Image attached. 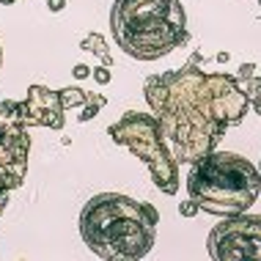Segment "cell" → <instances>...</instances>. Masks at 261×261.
I'll use <instances>...</instances> for the list:
<instances>
[{
    "label": "cell",
    "mask_w": 261,
    "mask_h": 261,
    "mask_svg": "<svg viewBox=\"0 0 261 261\" xmlns=\"http://www.w3.org/2000/svg\"><path fill=\"white\" fill-rule=\"evenodd\" d=\"M108 135L113 143L126 146L135 157L146 162L151 173V181L165 195H176L179 190V162L173 160L171 149L165 146L157 118L149 113H124L116 124L108 126Z\"/></svg>",
    "instance_id": "5b68a950"
},
{
    "label": "cell",
    "mask_w": 261,
    "mask_h": 261,
    "mask_svg": "<svg viewBox=\"0 0 261 261\" xmlns=\"http://www.w3.org/2000/svg\"><path fill=\"white\" fill-rule=\"evenodd\" d=\"M201 63L203 55L195 53L181 69L154 74L143 86L162 140L179 165L212 154L225 132L248 116V96L237 77L201 72Z\"/></svg>",
    "instance_id": "6da1fadb"
},
{
    "label": "cell",
    "mask_w": 261,
    "mask_h": 261,
    "mask_svg": "<svg viewBox=\"0 0 261 261\" xmlns=\"http://www.w3.org/2000/svg\"><path fill=\"white\" fill-rule=\"evenodd\" d=\"M25 118L28 126H50L63 129V102L61 94L47 86H31L25 99Z\"/></svg>",
    "instance_id": "ba28073f"
},
{
    "label": "cell",
    "mask_w": 261,
    "mask_h": 261,
    "mask_svg": "<svg viewBox=\"0 0 261 261\" xmlns=\"http://www.w3.org/2000/svg\"><path fill=\"white\" fill-rule=\"evenodd\" d=\"M242 91H245V96H248V105H253L256 113L261 116V74L258 77L253 74L250 80H245L242 83Z\"/></svg>",
    "instance_id": "8fae6325"
},
{
    "label": "cell",
    "mask_w": 261,
    "mask_h": 261,
    "mask_svg": "<svg viewBox=\"0 0 261 261\" xmlns=\"http://www.w3.org/2000/svg\"><path fill=\"white\" fill-rule=\"evenodd\" d=\"M0 3H3V6H11V3H17V0H0Z\"/></svg>",
    "instance_id": "d6986e66"
},
{
    "label": "cell",
    "mask_w": 261,
    "mask_h": 261,
    "mask_svg": "<svg viewBox=\"0 0 261 261\" xmlns=\"http://www.w3.org/2000/svg\"><path fill=\"white\" fill-rule=\"evenodd\" d=\"M179 212H181L185 217H193V215H198V203H195L193 198H190V201H185V203L179 206Z\"/></svg>",
    "instance_id": "9a60e30c"
},
{
    "label": "cell",
    "mask_w": 261,
    "mask_h": 261,
    "mask_svg": "<svg viewBox=\"0 0 261 261\" xmlns=\"http://www.w3.org/2000/svg\"><path fill=\"white\" fill-rule=\"evenodd\" d=\"M258 6H261V0H258Z\"/></svg>",
    "instance_id": "7402d4cb"
},
{
    "label": "cell",
    "mask_w": 261,
    "mask_h": 261,
    "mask_svg": "<svg viewBox=\"0 0 261 261\" xmlns=\"http://www.w3.org/2000/svg\"><path fill=\"white\" fill-rule=\"evenodd\" d=\"M190 198L209 215H242L256 203L261 193L258 168L234 151H212L190 165Z\"/></svg>",
    "instance_id": "277c9868"
},
{
    "label": "cell",
    "mask_w": 261,
    "mask_h": 261,
    "mask_svg": "<svg viewBox=\"0 0 261 261\" xmlns=\"http://www.w3.org/2000/svg\"><path fill=\"white\" fill-rule=\"evenodd\" d=\"M0 66H3V47H0Z\"/></svg>",
    "instance_id": "ffe728a7"
},
{
    "label": "cell",
    "mask_w": 261,
    "mask_h": 261,
    "mask_svg": "<svg viewBox=\"0 0 261 261\" xmlns=\"http://www.w3.org/2000/svg\"><path fill=\"white\" fill-rule=\"evenodd\" d=\"M258 176H261V168H258Z\"/></svg>",
    "instance_id": "44dd1931"
},
{
    "label": "cell",
    "mask_w": 261,
    "mask_h": 261,
    "mask_svg": "<svg viewBox=\"0 0 261 261\" xmlns=\"http://www.w3.org/2000/svg\"><path fill=\"white\" fill-rule=\"evenodd\" d=\"M209 256L215 261H261V215H231L217 223L206 239Z\"/></svg>",
    "instance_id": "8992f818"
},
{
    "label": "cell",
    "mask_w": 261,
    "mask_h": 261,
    "mask_svg": "<svg viewBox=\"0 0 261 261\" xmlns=\"http://www.w3.org/2000/svg\"><path fill=\"white\" fill-rule=\"evenodd\" d=\"M72 74H74V77H77V80H86V77H88V74H91V69H88V66H86V63H77V66H74V69H72Z\"/></svg>",
    "instance_id": "2e32d148"
},
{
    "label": "cell",
    "mask_w": 261,
    "mask_h": 261,
    "mask_svg": "<svg viewBox=\"0 0 261 261\" xmlns=\"http://www.w3.org/2000/svg\"><path fill=\"white\" fill-rule=\"evenodd\" d=\"M91 77H94V80L99 83V86H108V83H110V66H99V69H94V72H91Z\"/></svg>",
    "instance_id": "4fadbf2b"
},
{
    "label": "cell",
    "mask_w": 261,
    "mask_h": 261,
    "mask_svg": "<svg viewBox=\"0 0 261 261\" xmlns=\"http://www.w3.org/2000/svg\"><path fill=\"white\" fill-rule=\"evenodd\" d=\"M28 151L31 135L19 118L0 113V193L22 187L28 173Z\"/></svg>",
    "instance_id": "52a82bcc"
},
{
    "label": "cell",
    "mask_w": 261,
    "mask_h": 261,
    "mask_svg": "<svg viewBox=\"0 0 261 261\" xmlns=\"http://www.w3.org/2000/svg\"><path fill=\"white\" fill-rule=\"evenodd\" d=\"M256 74V66H253V63H242V66H239V72H237V80H250V77Z\"/></svg>",
    "instance_id": "5bb4252c"
},
{
    "label": "cell",
    "mask_w": 261,
    "mask_h": 261,
    "mask_svg": "<svg viewBox=\"0 0 261 261\" xmlns=\"http://www.w3.org/2000/svg\"><path fill=\"white\" fill-rule=\"evenodd\" d=\"M105 102H108V99H105L102 94H88V99H86V105H83V113L77 116V121H80V124L91 121V118H94L96 113L105 108Z\"/></svg>",
    "instance_id": "7c38bea8"
},
{
    "label": "cell",
    "mask_w": 261,
    "mask_h": 261,
    "mask_svg": "<svg viewBox=\"0 0 261 261\" xmlns=\"http://www.w3.org/2000/svg\"><path fill=\"white\" fill-rule=\"evenodd\" d=\"M9 195H11V193H0V215H3L6 206H9Z\"/></svg>",
    "instance_id": "ac0fdd59"
},
{
    "label": "cell",
    "mask_w": 261,
    "mask_h": 261,
    "mask_svg": "<svg viewBox=\"0 0 261 261\" xmlns=\"http://www.w3.org/2000/svg\"><path fill=\"white\" fill-rule=\"evenodd\" d=\"M116 44L135 61H157L185 47L187 17L179 0H116L110 9Z\"/></svg>",
    "instance_id": "3957f363"
},
{
    "label": "cell",
    "mask_w": 261,
    "mask_h": 261,
    "mask_svg": "<svg viewBox=\"0 0 261 261\" xmlns=\"http://www.w3.org/2000/svg\"><path fill=\"white\" fill-rule=\"evenodd\" d=\"M47 9L58 14V11H63V9H66V0H47Z\"/></svg>",
    "instance_id": "e0dca14e"
},
{
    "label": "cell",
    "mask_w": 261,
    "mask_h": 261,
    "mask_svg": "<svg viewBox=\"0 0 261 261\" xmlns=\"http://www.w3.org/2000/svg\"><path fill=\"white\" fill-rule=\"evenodd\" d=\"M58 94H61L63 110H69V108H83V105H86V99H88V91H83L80 86H69V88H61Z\"/></svg>",
    "instance_id": "30bf717a"
},
{
    "label": "cell",
    "mask_w": 261,
    "mask_h": 261,
    "mask_svg": "<svg viewBox=\"0 0 261 261\" xmlns=\"http://www.w3.org/2000/svg\"><path fill=\"white\" fill-rule=\"evenodd\" d=\"M80 50H86V53H94L96 58L102 61V66H113L110 47H108V41H105V36H99V33H88V36L80 41Z\"/></svg>",
    "instance_id": "9c48e42d"
},
{
    "label": "cell",
    "mask_w": 261,
    "mask_h": 261,
    "mask_svg": "<svg viewBox=\"0 0 261 261\" xmlns=\"http://www.w3.org/2000/svg\"><path fill=\"white\" fill-rule=\"evenodd\" d=\"M157 220V209L149 203L121 193H99L80 212V237L99 258L135 261L151 253Z\"/></svg>",
    "instance_id": "7a4b0ae2"
}]
</instances>
